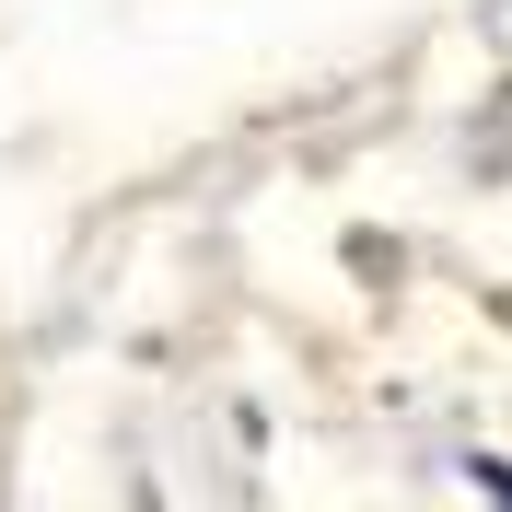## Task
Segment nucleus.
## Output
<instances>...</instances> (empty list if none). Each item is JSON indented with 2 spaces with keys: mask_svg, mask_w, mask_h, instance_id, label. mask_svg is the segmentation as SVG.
I'll return each mask as SVG.
<instances>
[{
  "mask_svg": "<svg viewBox=\"0 0 512 512\" xmlns=\"http://www.w3.org/2000/svg\"><path fill=\"white\" fill-rule=\"evenodd\" d=\"M478 478H489V501H501V512H512V466H478Z\"/></svg>",
  "mask_w": 512,
  "mask_h": 512,
  "instance_id": "1",
  "label": "nucleus"
}]
</instances>
